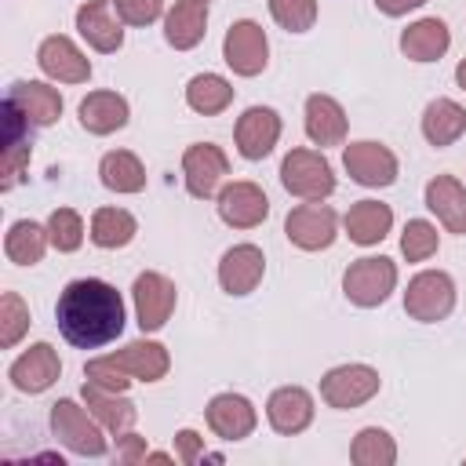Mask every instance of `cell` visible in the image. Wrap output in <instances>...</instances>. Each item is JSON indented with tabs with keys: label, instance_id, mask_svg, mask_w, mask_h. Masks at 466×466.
Returning a JSON list of instances; mask_svg holds the SVG:
<instances>
[{
	"label": "cell",
	"instance_id": "cell-1",
	"mask_svg": "<svg viewBox=\"0 0 466 466\" xmlns=\"http://www.w3.org/2000/svg\"><path fill=\"white\" fill-rule=\"evenodd\" d=\"M58 331L80 350H98L124 331V299L98 277L69 280L55 306Z\"/></svg>",
	"mask_w": 466,
	"mask_h": 466
},
{
	"label": "cell",
	"instance_id": "cell-2",
	"mask_svg": "<svg viewBox=\"0 0 466 466\" xmlns=\"http://www.w3.org/2000/svg\"><path fill=\"white\" fill-rule=\"evenodd\" d=\"M393 284H397V266H393L386 255L357 258V262H350V269H346V277H342L346 299H350L353 306H364V309L382 306V302L390 299Z\"/></svg>",
	"mask_w": 466,
	"mask_h": 466
},
{
	"label": "cell",
	"instance_id": "cell-3",
	"mask_svg": "<svg viewBox=\"0 0 466 466\" xmlns=\"http://www.w3.org/2000/svg\"><path fill=\"white\" fill-rule=\"evenodd\" d=\"M280 182L291 197H302V200H324L335 189L331 164L317 149H291L280 164Z\"/></svg>",
	"mask_w": 466,
	"mask_h": 466
},
{
	"label": "cell",
	"instance_id": "cell-4",
	"mask_svg": "<svg viewBox=\"0 0 466 466\" xmlns=\"http://www.w3.org/2000/svg\"><path fill=\"white\" fill-rule=\"evenodd\" d=\"M451 306H455V284L444 269H422L408 280V291H404L408 317L433 324V320H444L451 313Z\"/></svg>",
	"mask_w": 466,
	"mask_h": 466
},
{
	"label": "cell",
	"instance_id": "cell-5",
	"mask_svg": "<svg viewBox=\"0 0 466 466\" xmlns=\"http://www.w3.org/2000/svg\"><path fill=\"white\" fill-rule=\"evenodd\" d=\"M222 58L226 66L237 73V76H255L266 69L269 62V40L262 33L258 22L251 18H240L226 29V40H222Z\"/></svg>",
	"mask_w": 466,
	"mask_h": 466
},
{
	"label": "cell",
	"instance_id": "cell-6",
	"mask_svg": "<svg viewBox=\"0 0 466 466\" xmlns=\"http://www.w3.org/2000/svg\"><path fill=\"white\" fill-rule=\"evenodd\" d=\"M51 430H55V437H58L69 451H76V455H102V451H106L102 430H98L95 419H91L76 400H69V397H62V400L51 404Z\"/></svg>",
	"mask_w": 466,
	"mask_h": 466
},
{
	"label": "cell",
	"instance_id": "cell-7",
	"mask_svg": "<svg viewBox=\"0 0 466 466\" xmlns=\"http://www.w3.org/2000/svg\"><path fill=\"white\" fill-rule=\"evenodd\" d=\"M335 229H339V215L328 204H320V200L317 204H299L284 218L288 240L295 248H302V251H324V248H331Z\"/></svg>",
	"mask_w": 466,
	"mask_h": 466
},
{
	"label": "cell",
	"instance_id": "cell-8",
	"mask_svg": "<svg viewBox=\"0 0 466 466\" xmlns=\"http://www.w3.org/2000/svg\"><path fill=\"white\" fill-rule=\"evenodd\" d=\"M379 393V371L368 364H339L320 379V397L331 408H357Z\"/></svg>",
	"mask_w": 466,
	"mask_h": 466
},
{
	"label": "cell",
	"instance_id": "cell-9",
	"mask_svg": "<svg viewBox=\"0 0 466 466\" xmlns=\"http://www.w3.org/2000/svg\"><path fill=\"white\" fill-rule=\"evenodd\" d=\"M342 164L350 171L353 182L382 189L397 182V157L382 146V142H350L342 153Z\"/></svg>",
	"mask_w": 466,
	"mask_h": 466
},
{
	"label": "cell",
	"instance_id": "cell-10",
	"mask_svg": "<svg viewBox=\"0 0 466 466\" xmlns=\"http://www.w3.org/2000/svg\"><path fill=\"white\" fill-rule=\"evenodd\" d=\"M135 313H138V328L142 331H160L175 309V284L164 273H138L135 277Z\"/></svg>",
	"mask_w": 466,
	"mask_h": 466
},
{
	"label": "cell",
	"instance_id": "cell-11",
	"mask_svg": "<svg viewBox=\"0 0 466 466\" xmlns=\"http://www.w3.org/2000/svg\"><path fill=\"white\" fill-rule=\"evenodd\" d=\"M182 175H186V189L208 200L218 189V182L229 175V160L215 142H197L182 153Z\"/></svg>",
	"mask_w": 466,
	"mask_h": 466
},
{
	"label": "cell",
	"instance_id": "cell-12",
	"mask_svg": "<svg viewBox=\"0 0 466 466\" xmlns=\"http://www.w3.org/2000/svg\"><path fill=\"white\" fill-rule=\"evenodd\" d=\"M266 215H269V200L255 182H229L218 193V218L233 229H251L266 222Z\"/></svg>",
	"mask_w": 466,
	"mask_h": 466
},
{
	"label": "cell",
	"instance_id": "cell-13",
	"mask_svg": "<svg viewBox=\"0 0 466 466\" xmlns=\"http://www.w3.org/2000/svg\"><path fill=\"white\" fill-rule=\"evenodd\" d=\"M233 135H237L240 157L262 160V157L273 153V146H277V138H280V116H277L269 106H251V109L240 113Z\"/></svg>",
	"mask_w": 466,
	"mask_h": 466
},
{
	"label": "cell",
	"instance_id": "cell-14",
	"mask_svg": "<svg viewBox=\"0 0 466 466\" xmlns=\"http://www.w3.org/2000/svg\"><path fill=\"white\" fill-rule=\"evenodd\" d=\"M58 371H62V360H58L55 346L36 342V346H29V350L11 364L7 375H11L15 390H22V393H44L47 386H55Z\"/></svg>",
	"mask_w": 466,
	"mask_h": 466
},
{
	"label": "cell",
	"instance_id": "cell-15",
	"mask_svg": "<svg viewBox=\"0 0 466 466\" xmlns=\"http://www.w3.org/2000/svg\"><path fill=\"white\" fill-rule=\"evenodd\" d=\"M204 415H208V426L222 441H244V437H251V430L258 422L251 400L240 397V393H218V397H211Z\"/></svg>",
	"mask_w": 466,
	"mask_h": 466
},
{
	"label": "cell",
	"instance_id": "cell-16",
	"mask_svg": "<svg viewBox=\"0 0 466 466\" xmlns=\"http://www.w3.org/2000/svg\"><path fill=\"white\" fill-rule=\"evenodd\" d=\"M36 62L51 80H62V84H84L91 76V62L69 36H47L36 51Z\"/></svg>",
	"mask_w": 466,
	"mask_h": 466
},
{
	"label": "cell",
	"instance_id": "cell-17",
	"mask_svg": "<svg viewBox=\"0 0 466 466\" xmlns=\"http://www.w3.org/2000/svg\"><path fill=\"white\" fill-rule=\"evenodd\" d=\"M25 113L4 98V157H0V189H11L22 171L29 167V138L22 135L25 127Z\"/></svg>",
	"mask_w": 466,
	"mask_h": 466
},
{
	"label": "cell",
	"instance_id": "cell-18",
	"mask_svg": "<svg viewBox=\"0 0 466 466\" xmlns=\"http://www.w3.org/2000/svg\"><path fill=\"white\" fill-rule=\"evenodd\" d=\"M262 273H266V258H262V251H258L255 244H237V248H229V251L222 255V262H218V284H222L229 295H248V291H255L258 280H262Z\"/></svg>",
	"mask_w": 466,
	"mask_h": 466
},
{
	"label": "cell",
	"instance_id": "cell-19",
	"mask_svg": "<svg viewBox=\"0 0 466 466\" xmlns=\"http://www.w3.org/2000/svg\"><path fill=\"white\" fill-rule=\"evenodd\" d=\"M266 415H269V426L277 433H288V437L302 433L313 422V397L302 386H280V390L269 393Z\"/></svg>",
	"mask_w": 466,
	"mask_h": 466
},
{
	"label": "cell",
	"instance_id": "cell-20",
	"mask_svg": "<svg viewBox=\"0 0 466 466\" xmlns=\"http://www.w3.org/2000/svg\"><path fill=\"white\" fill-rule=\"evenodd\" d=\"M76 29L95 51H116L124 44V29L113 18V0H87L76 11Z\"/></svg>",
	"mask_w": 466,
	"mask_h": 466
},
{
	"label": "cell",
	"instance_id": "cell-21",
	"mask_svg": "<svg viewBox=\"0 0 466 466\" xmlns=\"http://www.w3.org/2000/svg\"><path fill=\"white\" fill-rule=\"evenodd\" d=\"M426 208L444 222L448 233H466V186L451 175L426 182Z\"/></svg>",
	"mask_w": 466,
	"mask_h": 466
},
{
	"label": "cell",
	"instance_id": "cell-22",
	"mask_svg": "<svg viewBox=\"0 0 466 466\" xmlns=\"http://www.w3.org/2000/svg\"><path fill=\"white\" fill-rule=\"evenodd\" d=\"M7 102H15L25 113V120L36 124V127H47V124H55L62 116V95L55 87L40 84V80H18V84H11L7 87Z\"/></svg>",
	"mask_w": 466,
	"mask_h": 466
},
{
	"label": "cell",
	"instance_id": "cell-23",
	"mask_svg": "<svg viewBox=\"0 0 466 466\" xmlns=\"http://www.w3.org/2000/svg\"><path fill=\"white\" fill-rule=\"evenodd\" d=\"M208 33V4L204 0H178L164 18V40L175 51H189Z\"/></svg>",
	"mask_w": 466,
	"mask_h": 466
},
{
	"label": "cell",
	"instance_id": "cell-24",
	"mask_svg": "<svg viewBox=\"0 0 466 466\" xmlns=\"http://www.w3.org/2000/svg\"><path fill=\"white\" fill-rule=\"evenodd\" d=\"M127 124V102L116 91H91L80 102V127L91 135H113Z\"/></svg>",
	"mask_w": 466,
	"mask_h": 466
},
{
	"label": "cell",
	"instance_id": "cell-25",
	"mask_svg": "<svg viewBox=\"0 0 466 466\" xmlns=\"http://www.w3.org/2000/svg\"><path fill=\"white\" fill-rule=\"evenodd\" d=\"M306 135L317 146H339L346 138V109L331 95L306 98Z\"/></svg>",
	"mask_w": 466,
	"mask_h": 466
},
{
	"label": "cell",
	"instance_id": "cell-26",
	"mask_svg": "<svg viewBox=\"0 0 466 466\" xmlns=\"http://www.w3.org/2000/svg\"><path fill=\"white\" fill-rule=\"evenodd\" d=\"M393 226V211L390 204H379V200H357L350 211H346V237L360 248H371L379 244Z\"/></svg>",
	"mask_w": 466,
	"mask_h": 466
},
{
	"label": "cell",
	"instance_id": "cell-27",
	"mask_svg": "<svg viewBox=\"0 0 466 466\" xmlns=\"http://www.w3.org/2000/svg\"><path fill=\"white\" fill-rule=\"evenodd\" d=\"M84 404H87V411L109 430V433H127L131 426H135V404L127 400V397H120V393H113V390H102V386H95V382H84Z\"/></svg>",
	"mask_w": 466,
	"mask_h": 466
},
{
	"label": "cell",
	"instance_id": "cell-28",
	"mask_svg": "<svg viewBox=\"0 0 466 466\" xmlns=\"http://www.w3.org/2000/svg\"><path fill=\"white\" fill-rule=\"evenodd\" d=\"M448 44H451V33L441 18H419L400 33V51L411 62H433L448 51Z\"/></svg>",
	"mask_w": 466,
	"mask_h": 466
},
{
	"label": "cell",
	"instance_id": "cell-29",
	"mask_svg": "<svg viewBox=\"0 0 466 466\" xmlns=\"http://www.w3.org/2000/svg\"><path fill=\"white\" fill-rule=\"evenodd\" d=\"M120 364H124V371L131 375V379H142V382H157V379H164L167 375V368H171V357H167V350L160 346V342H127L124 350H116L113 353Z\"/></svg>",
	"mask_w": 466,
	"mask_h": 466
},
{
	"label": "cell",
	"instance_id": "cell-30",
	"mask_svg": "<svg viewBox=\"0 0 466 466\" xmlns=\"http://www.w3.org/2000/svg\"><path fill=\"white\" fill-rule=\"evenodd\" d=\"M466 131V109L451 98H433L422 113V135L430 146H451Z\"/></svg>",
	"mask_w": 466,
	"mask_h": 466
},
{
	"label": "cell",
	"instance_id": "cell-31",
	"mask_svg": "<svg viewBox=\"0 0 466 466\" xmlns=\"http://www.w3.org/2000/svg\"><path fill=\"white\" fill-rule=\"evenodd\" d=\"M47 244H51L47 226H40V222H33V218H18V222H11L7 237H4V251H7V258L18 262V266H33V262H40L44 251H47Z\"/></svg>",
	"mask_w": 466,
	"mask_h": 466
},
{
	"label": "cell",
	"instance_id": "cell-32",
	"mask_svg": "<svg viewBox=\"0 0 466 466\" xmlns=\"http://www.w3.org/2000/svg\"><path fill=\"white\" fill-rule=\"evenodd\" d=\"M98 175H102V186L113 189V193H138L146 186V167L135 153L127 149H113L102 157L98 164Z\"/></svg>",
	"mask_w": 466,
	"mask_h": 466
},
{
	"label": "cell",
	"instance_id": "cell-33",
	"mask_svg": "<svg viewBox=\"0 0 466 466\" xmlns=\"http://www.w3.org/2000/svg\"><path fill=\"white\" fill-rule=\"evenodd\" d=\"M135 233H138V222L124 208H98L91 215V240L98 248H124L135 240Z\"/></svg>",
	"mask_w": 466,
	"mask_h": 466
},
{
	"label": "cell",
	"instance_id": "cell-34",
	"mask_svg": "<svg viewBox=\"0 0 466 466\" xmlns=\"http://www.w3.org/2000/svg\"><path fill=\"white\" fill-rule=\"evenodd\" d=\"M186 102H189V109L211 116V113H222V109L233 102V87H229V80L218 76V73H197V76L186 84Z\"/></svg>",
	"mask_w": 466,
	"mask_h": 466
},
{
	"label": "cell",
	"instance_id": "cell-35",
	"mask_svg": "<svg viewBox=\"0 0 466 466\" xmlns=\"http://www.w3.org/2000/svg\"><path fill=\"white\" fill-rule=\"evenodd\" d=\"M350 459H353L357 466H393V459H397V444H393V437H390L386 430L368 426V430H360V433L353 437V444H350Z\"/></svg>",
	"mask_w": 466,
	"mask_h": 466
},
{
	"label": "cell",
	"instance_id": "cell-36",
	"mask_svg": "<svg viewBox=\"0 0 466 466\" xmlns=\"http://www.w3.org/2000/svg\"><path fill=\"white\" fill-rule=\"evenodd\" d=\"M47 237L58 251H76L80 240H84V222L73 208H55L51 218H47Z\"/></svg>",
	"mask_w": 466,
	"mask_h": 466
},
{
	"label": "cell",
	"instance_id": "cell-37",
	"mask_svg": "<svg viewBox=\"0 0 466 466\" xmlns=\"http://www.w3.org/2000/svg\"><path fill=\"white\" fill-rule=\"evenodd\" d=\"M269 15L288 33H306L317 22V0H269Z\"/></svg>",
	"mask_w": 466,
	"mask_h": 466
},
{
	"label": "cell",
	"instance_id": "cell-38",
	"mask_svg": "<svg viewBox=\"0 0 466 466\" xmlns=\"http://www.w3.org/2000/svg\"><path fill=\"white\" fill-rule=\"evenodd\" d=\"M29 328V306L15 295V291H4L0 299V346H15Z\"/></svg>",
	"mask_w": 466,
	"mask_h": 466
},
{
	"label": "cell",
	"instance_id": "cell-39",
	"mask_svg": "<svg viewBox=\"0 0 466 466\" xmlns=\"http://www.w3.org/2000/svg\"><path fill=\"white\" fill-rule=\"evenodd\" d=\"M400 251L408 262H422L437 251V226H430L426 218H411L404 226V237H400Z\"/></svg>",
	"mask_w": 466,
	"mask_h": 466
},
{
	"label": "cell",
	"instance_id": "cell-40",
	"mask_svg": "<svg viewBox=\"0 0 466 466\" xmlns=\"http://www.w3.org/2000/svg\"><path fill=\"white\" fill-rule=\"evenodd\" d=\"M84 375H87V382H95V386H102V390H113V393H124V390L131 386V375L124 371V364H120L113 353L87 360Z\"/></svg>",
	"mask_w": 466,
	"mask_h": 466
},
{
	"label": "cell",
	"instance_id": "cell-41",
	"mask_svg": "<svg viewBox=\"0 0 466 466\" xmlns=\"http://www.w3.org/2000/svg\"><path fill=\"white\" fill-rule=\"evenodd\" d=\"M113 7L127 25H149L160 18L164 0H113Z\"/></svg>",
	"mask_w": 466,
	"mask_h": 466
},
{
	"label": "cell",
	"instance_id": "cell-42",
	"mask_svg": "<svg viewBox=\"0 0 466 466\" xmlns=\"http://www.w3.org/2000/svg\"><path fill=\"white\" fill-rule=\"evenodd\" d=\"M200 448H204V437H200L197 430H178V433H175V451H178L182 462H197Z\"/></svg>",
	"mask_w": 466,
	"mask_h": 466
},
{
	"label": "cell",
	"instance_id": "cell-43",
	"mask_svg": "<svg viewBox=\"0 0 466 466\" xmlns=\"http://www.w3.org/2000/svg\"><path fill=\"white\" fill-rule=\"evenodd\" d=\"M116 455H120V462H138V459H146L149 451H146V441L138 437V433H120V448H116Z\"/></svg>",
	"mask_w": 466,
	"mask_h": 466
},
{
	"label": "cell",
	"instance_id": "cell-44",
	"mask_svg": "<svg viewBox=\"0 0 466 466\" xmlns=\"http://www.w3.org/2000/svg\"><path fill=\"white\" fill-rule=\"evenodd\" d=\"M426 0H375V7L382 11V15H390V18H400V15H408V11H415V7H422Z\"/></svg>",
	"mask_w": 466,
	"mask_h": 466
},
{
	"label": "cell",
	"instance_id": "cell-45",
	"mask_svg": "<svg viewBox=\"0 0 466 466\" xmlns=\"http://www.w3.org/2000/svg\"><path fill=\"white\" fill-rule=\"evenodd\" d=\"M455 80H459V87H466V58L455 66Z\"/></svg>",
	"mask_w": 466,
	"mask_h": 466
},
{
	"label": "cell",
	"instance_id": "cell-46",
	"mask_svg": "<svg viewBox=\"0 0 466 466\" xmlns=\"http://www.w3.org/2000/svg\"><path fill=\"white\" fill-rule=\"evenodd\" d=\"M204 4H208V0H204Z\"/></svg>",
	"mask_w": 466,
	"mask_h": 466
}]
</instances>
